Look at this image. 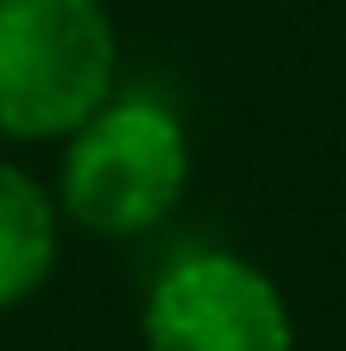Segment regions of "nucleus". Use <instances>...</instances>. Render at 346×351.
Returning a JSON list of instances; mask_svg holds the SVG:
<instances>
[{
	"label": "nucleus",
	"instance_id": "1",
	"mask_svg": "<svg viewBox=\"0 0 346 351\" xmlns=\"http://www.w3.org/2000/svg\"><path fill=\"white\" fill-rule=\"evenodd\" d=\"M115 29L98 0H0V133L58 138L110 104Z\"/></svg>",
	"mask_w": 346,
	"mask_h": 351
},
{
	"label": "nucleus",
	"instance_id": "2",
	"mask_svg": "<svg viewBox=\"0 0 346 351\" xmlns=\"http://www.w3.org/2000/svg\"><path fill=\"white\" fill-rule=\"evenodd\" d=\"M185 190V133L156 98H122L76 127L64 208L98 237H139Z\"/></svg>",
	"mask_w": 346,
	"mask_h": 351
},
{
	"label": "nucleus",
	"instance_id": "3",
	"mask_svg": "<svg viewBox=\"0 0 346 351\" xmlns=\"http://www.w3.org/2000/svg\"><path fill=\"white\" fill-rule=\"evenodd\" d=\"M150 351H288V311L277 288L231 254L179 259L144 311Z\"/></svg>",
	"mask_w": 346,
	"mask_h": 351
},
{
	"label": "nucleus",
	"instance_id": "4",
	"mask_svg": "<svg viewBox=\"0 0 346 351\" xmlns=\"http://www.w3.org/2000/svg\"><path fill=\"white\" fill-rule=\"evenodd\" d=\"M52 254H58L52 202L41 196L29 173L0 162V311L18 305L29 288H41V276L52 271Z\"/></svg>",
	"mask_w": 346,
	"mask_h": 351
}]
</instances>
